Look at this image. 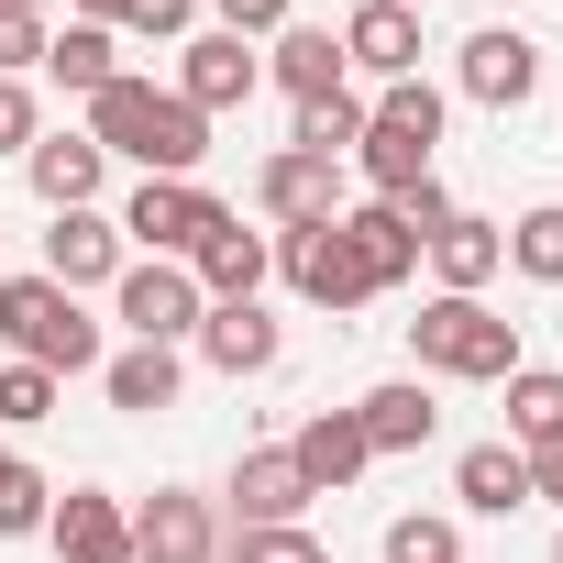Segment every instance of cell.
<instances>
[{"mask_svg":"<svg viewBox=\"0 0 563 563\" xmlns=\"http://www.w3.org/2000/svg\"><path fill=\"white\" fill-rule=\"evenodd\" d=\"M89 144L100 155H122V166H144V177H199V155H210V122L177 100V89H155V78H111L100 100H89Z\"/></svg>","mask_w":563,"mask_h":563,"instance_id":"cell-1","label":"cell"},{"mask_svg":"<svg viewBox=\"0 0 563 563\" xmlns=\"http://www.w3.org/2000/svg\"><path fill=\"white\" fill-rule=\"evenodd\" d=\"M0 343H12V365H45L56 387L111 365V332L56 288V276H0Z\"/></svg>","mask_w":563,"mask_h":563,"instance_id":"cell-2","label":"cell"},{"mask_svg":"<svg viewBox=\"0 0 563 563\" xmlns=\"http://www.w3.org/2000/svg\"><path fill=\"white\" fill-rule=\"evenodd\" d=\"M409 354H420V376H453V387H508V376H519V321H497L486 299H420Z\"/></svg>","mask_w":563,"mask_h":563,"instance_id":"cell-3","label":"cell"},{"mask_svg":"<svg viewBox=\"0 0 563 563\" xmlns=\"http://www.w3.org/2000/svg\"><path fill=\"white\" fill-rule=\"evenodd\" d=\"M111 221H122V243H144V254L188 265V254H199V243H210V232H221L232 210H221V199H210L199 177H144V188H133V199H122Z\"/></svg>","mask_w":563,"mask_h":563,"instance_id":"cell-4","label":"cell"},{"mask_svg":"<svg viewBox=\"0 0 563 563\" xmlns=\"http://www.w3.org/2000/svg\"><path fill=\"white\" fill-rule=\"evenodd\" d=\"M199 310H210V299H199V276H188V265H166V254H133V265L111 276V321H122L133 343H177V354H188Z\"/></svg>","mask_w":563,"mask_h":563,"instance_id":"cell-5","label":"cell"},{"mask_svg":"<svg viewBox=\"0 0 563 563\" xmlns=\"http://www.w3.org/2000/svg\"><path fill=\"white\" fill-rule=\"evenodd\" d=\"M276 243V276H288V288L310 299V310H365L376 288H365V265H354V243H343V221H299V232H265Z\"/></svg>","mask_w":563,"mask_h":563,"instance_id":"cell-6","label":"cell"},{"mask_svg":"<svg viewBox=\"0 0 563 563\" xmlns=\"http://www.w3.org/2000/svg\"><path fill=\"white\" fill-rule=\"evenodd\" d=\"M453 89H464L475 111H519V100H541V45H530L519 23H486V34L453 45Z\"/></svg>","mask_w":563,"mask_h":563,"instance_id":"cell-7","label":"cell"},{"mask_svg":"<svg viewBox=\"0 0 563 563\" xmlns=\"http://www.w3.org/2000/svg\"><path fill=\"white\" fill-rule=\"evenodd\" d=\"M254 89H265V56H254L243 34H188V45H177V100H188L199 122L243 111Z\"/></svg>","mask_w":563,"mask_h":563,"instance_id":"cell-8","label":"cell"},{"mask_svg":"<svg viewBox=\"0 0 563 563\" xmlns=\"http://www.w3.org/2000/svg\"><path fill=\"white\" fill-rule=\"evenodd\" d=\"M122 265H133V243H122V221H111V210H56V232H45V265H34V276H56L67 299H89V288H111Z\"/></svg>","mask_w":563,"mask_h":563,"instance_id":"cell-9","label":"cell"},{"mask_svg":"<svg viewBox=\"0 0 563 563\" xmlns=\"http://www.w3.org/2000/svg\"><path fill=\"white\" fill-rule=\"evenodd\" d=\"M133 563H221V508L188 486H155L133 508Z\"/></svg>","mask_w":563,"mask_h":563,"instance_id":"cell-10","label":"cell"},{"mask_svg":"<svg viewBox=\"0 0 563 563\" xmlns=\"http://www.w3.org/2000/svg\"><path fill=\"white\" fill-rule=\"evenodd\" d=\"M188 343H199V365H210V376H265L276 354H288V332H276V310H265V299H210Z\"/></svg>","mask_w":563,"mask_h":563,"instance_id":"cell-11","label":"cell"},{"mask_svg":"<svg viewBox=\"0 0 563 563\" xmlns=\"http://www.w3.org/2000/svg\"><path fill=\"white\" fill-rule=\"evenodd\" d=\"M45 541H56V563H133V508L111 486H67L45 508Z\"/></svg>","mask_w":563,"mask_h":563,"instance_id":"cell-12","label":"cell"},{"mask_svg":"<svg viewBox=\"0 0 563 563\" xmlns=\"http://www.w3.org/2000/svg\"><path fill=\"white\" fill-rule=\"evenodd\" d=\"M254 210L276 221V232H299V221H343V166H321V155H265L254 166Z\"/></svg>","mask_w":563,"mask_h":563,"instance_id":"cell-13","label":"cell"},{"mask_svg":"<svg viewBox=\"0 0 563 563\" xmlns=\"http://www.w3.org/2000/svg\"><path fill=\"white\" fill-rule=\"evenodd\" d=\"M288 519H310V475L288 464V442H254L232 464V530H288Z\"/></svg>","mask_w":563,"mask_h":563,"instance_id":"cell-14","label":"cell"},{"mask_svg":"<svg viewBox=\"0 0 563 563\" xmlns=\"http://www.w3.org/2000/svg\"><path fill=\"white\" fill-rule=\"evenodd\" d=\"M343 243H354V265H365V288L387 299V288H409V276H420V232L398 221V199H343Z\"/></svg>","mask_w":563,"mask_h":563,"instance_id":"cell-15","label":"cell"},{"mask_svg":"<svg viewBox=\"0 0 563 563\" xmlns=\"http://www.w3.org/2000/svg\"><path fill=\"white\" fill-rule=\"evenodd\" d=\"M343 67L420 78V12H409V0H354V12H343Z\"/></svg>","mask_w":563,"mask_h":563,"instance_id":"cell-16","label":"cell"},{"mask_svg":"<svg viewBox=\"0 0 563 563\" xmlns=\"http://www.w3.org/2000/svg\"><path fill=\"white\" fill-rule=\"evenodd\" d=\"M288 464L310 475V497H332V486H354V475L376 464V442H365V420H354V409H310V420L288 431Z\"/></svg>","mask_w":563,"mask_h":563,"instance_id":"cell-17","label":"cell"},{"mask_svg":"<svg viewBox=\"0 0 563 563\" xmlns=\"http://www.w3.org/2000/svg\"><path fill=\"white\" fill-rule=\"evenodd\" d=\"M431 276H442V299H486V276H508V221L453 210V221L431 232Z\"/></svg>","mask_w":563,"mask_h":563,"instance_id":"cell-18","label":"cell"},{"mask_svg":"<svg viewBox=\"0 0 563 563\" xmlns=\"http://www.w3.org/2000/svg\"><path fill=\"white\" fill-rule=\"evenodd\" d=\"M23 177H34V199H45V210H100V177H111V155H100L89 133H34Z\"/></svg>","mask_w":563,"mask_h":563,"instance_id":"cell-19","label":"cell"},{"mask_svg":"<svg viewBox=\"0 0 563 563\" xmlns=\"http://www.w3.org/2000/svg\"><path fill=\"white\" fill-rule=\"evenodd\" d=\"M177 387H188V354H177V343H122V354L100 365V398H111L122 420H155V409H177Z\"/></svg>","mask_w":563,"mask_h":563,"instance_id":"cell-20","label":"cell"},{"mask_svg":"<svg viewBox=\"0 0 563 563\" xmlns=\"http://www.w3.org/2000/svg\"><path fill=\"white\" fill-rule=\"evenodd\" d=\"M354 420H365L376 453H420V442L442 431V398H431V376H387V387L354 398Z\"/></svg>","mask_w":563,"mask_h":563,"instance_id":"cell-21","label":"cell"},{"mask_svg":"<svg viewBox=\"0 0 563 563\" xmlns=\"http://www.w3.org/2000/svg\"><path fill=\"white\" fill-rule=\"evenodd\" d=\"M188 276H199V299H265L276 243H265V232H243V221H221V232L188 254Z\"/></svg>","mask_w":563,"mask_h":563,"instance_id":"cell-22","label":"cell"},{"mask_svg":"<svg viewBox=\"0 0 563 563\" xmlns=\"http://www.w3.org/2000/svg\"><path fill=\"white\" fill-rule=\"evenodd\" d=\"M45 78L78 89V100H100V89L122 78V34H111V23H56V34H45Z\"/></svg>","mask_w":563,"mask_h":563,"instance_id":"cell-23","label":"cell"},{"mask_svg":"<svg viewBox=\"0 0 563 563\" xmlns=\"http://www.w3.org/2000/svg\"><path fill=\"white\" fill-rule=\"evenodd\" d=\"M453 497H464L475 519H508V508H530V453H519V442H475V453L453 464Z\"/></svg>","mask_w":563,"mask_h":563,"instance_id":"cell-24","label":"cell"},{"mask_svg":"<svg viewBox=\"0 0 563 563\" xmlns=\"http://www.w3.org/2000/svg\"><path fill=\"white\" fill-rule=\"evenodd\" d=\"M265 78L288 89V100H321V89H343L354 67H343V34H321V23H288V34H276V56H265Z\"/></svg>","mask_w":563,"mask_h":563,"instance_id":"cell-25","label":"cell"},{"mask_svg":"<svg viewBox=\"0 0 563 563\" xmlns=\"http://www.w3.org/2000/svg\"><path fill=\"white\" fill-rule=\"evenodd\" d=\"M354 166H365V188H376V199H409V188H420V177H431V144H420V133H398V122H376V111H365V144H354Z\"/></svg>","mask_w":563,"mask_h":563,"instance_id":"cell-26","label":"cell"},{"mask_svg":"<svg viewBox=\"0 0 563 563\" xmlns=\"http://www.w3.org/2000/svg\"><path fill=\"white\" fill-rule=\"evenodd\" d=\"M288 144H299V155H321V166H343V155L365 144V100H354V89H321V100H299Z\"/></svg>","mask_w":563,"mask_h":563,"instance_id":"cell-27","label":"cell"},{"mask_svg":"<svg viewBox=\"0 0 563 563\" xmlns=\"http://www.w3.org/2000/svg\"><path fill=\"white\" fill-rule=\"evenodd\" d=\"M508 442H519V453L563 442V376H552V365H519V376H508Z\"/></svg>","mask_w":563,"mask_h":563,"instance_id":"cell-28","label":"cell"},{"mask_svg":"<svg viewBox=\"0 0 563 563\" xmlns=\"http://www.w3.org/2000/svg\"><path fill=\"white\" fill-rule=\"evenodd\" d=\"M508 265L530 276V288H563V199H530L508 221Z\"/></svg>","mask_w":563,"mask_h":563,"instance_id":"cell-29","label":"cell"},{"mask_svg":"<svg viewBox=\"0 0 563 563\" xmlns=\"http://www.w3.org/2000/svg\"><path fill=\"white\" fill-rule=\"evenodd\" d=\"M45 508H56V486H45L12 442H0V541H34V530H45Z\"/></svg>","mask_w":563,"mask_h":563,"instance_id":"cell-30","label":"cell"},{"mask_svg":"<svg viewBox=\"0 0 563 563\" xmlns=\"http://www.w3.org/2000/svg\"><path fill=\"white\" fill-rule=\"evenodd\" d=\"M387 563H464V530L442 508H398L387 519Z\"/></svg>","mask_w":563,"mask_h":563,"instance_id":"cell-31","label":"cell"},{"mask_svg":"<svg viewBox=\"0 0 563 563\" xmlns=\"http://www.w3.org/2000/svg\"><path fill=\"white\" fill-rule=\"evenodd\" d=\"M365 111H376V122H398V133H420V144H442V111H453V100H442L431 78H387Z\"/></svg>","mask_w":563,"mask_h":563,"instance_id":"cell-32","label":"cell"},{"mask_svg":"<svg viewBox=\"0 0 563 563\" xmlns=\"http://www.w3.org/2000/svg\"><path fill=\"white\" fill-rule=\"evenodd\" d=\"M221 563H332V552L310 541V519H288V530H221Z\"/></svg>","mask_w":563,"mask_h":563,"instance_id":"cell-33","label":"cell"},{"mask_svg":"<svg viewBox=\"0 0 563 563\" xmlns=\"http://www.w3.org/2000/svg\"><path fill=\"white\" fill-rule=\"evenodd\" d=\"M56 420V376L45 365H0V431H34Z\"/></svg>","mask_w":563,"mask_h":563,"instance_id":"cell-34","label":"cell"},{"mask_svg":"<svg viewBox=\"0 0 563 563\" xmlns=\"http://www.w3.org/2000/svg\"><path fill=\"white\" fill-rule=\"evenodd\" d=\"M45 12H12V0H0V78H23V67H45Z\"/></svg>","mask_w":563,"mask_h":563,"instance_id":"cell-35","label":"cell"},{"mask_svg":"<svg viewBox=\"0 0 563 563\" xmlns=\"http://www.w3.org/2000/svg\"><path fill=\"white\" fill-rule=\"evenodd\" d=\"M221 12V34H243V45H276L288 34V0H210Z\"/></svg>","mask_w":563,"mask_h":563,"instance_id":"cell-36","label":"cell"},{"mask_svg":"<svg viewBox=\"0 0 563 563\" xmlns=\"http://www.w3.org/2000/svg\"><path fill=\"white\" fill-rule=\"evenodd\" d=\"M188 23H199V0H133L122 12V34H155V45H188Z\"/></svg>","mask_w":563,"mask_h":563,"instance_id":"cell-37","label":"cell"},{"mask_svg":"<svg viewBox=\"0 0 563 563\" xmlns=\"http://www.w3.org/2000/svg\"><path fill=\"white\" fill-rule=\"evenodd\" d=\"M34 133H45V122H34V89L0 78V155H34Z\"/></svg>","mask_w":563,"mask_h":563,"instance_id":"cell-38","label":"cell"},{"mask_svg":"<svg viewBox=\"0 0 563 563\" xmlns=\"http://www.w3.org/2000/svg\"><path fill=\"white\" fill-rule=\"evenodd\" d=\"M398 221H409V232H420V243H431V232H442V221H453V188H442V177H420V188H409V199H398Z\"/></svg>","mask_w":563,"mask_h":563,"instance_id":"cell-39","label":"cell"},{"mask_svg":"<svg viewBox=\"0 0 563 563\" xmlns=\"http://www.w3.org/2000/svg\"><path fill=\"white\" fill-rule=\"evenodd\" d=\"M530 497H552V508H563V442H541V453H530Z\"/></svg>","mask_w":563,"mask_h":563,"instance_id":"cell-40","label":"cell"},{"mask_svg":"<svg viewBox=\"0 0 563 563\" xmlns=\"http://www.w3.org/2000/svg\"><path fill=\"white\" fill-rule=\"evenodd\" d=\"M122 12L133 0H67V23H111V34H122Z\"/></svg>","mask_w":563,"mask_h":563,"instance_id":"cell-41","label":"cell"},{"mask_svg":"<svg viewBox=\"0 0 563 563\" xmlns=\"http://www.w3.org/2000/svg\"><path fill=\"white\" fill-rule=\"evenodd\" d=\"M12 12H56V0H12Z\"/></svg>","mask_w":563,"mask_h":563,"instance_id":"cell-42","label":"cell"},{"mask_svg":"<svg viewBox=\"0 0 563 563\" xmlns=\"http://www.w3.org/2000/svg\"><path fill=\"white\" fill-rule=\"evenodd\" d=\"M552 563H563V541H552Z\"/></svg>","mask_w":563,"mask_h":563,"instance_id":"cell-43","label":"cell"}]
</instances>
